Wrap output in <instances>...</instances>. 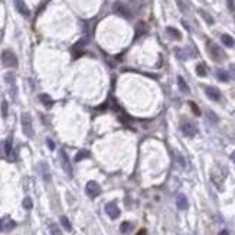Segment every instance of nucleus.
I'll use <instances>...</instances> for the list:
<instances>
[{
	"label": "nucleus",
	"mask_w": 235,
	"mask_h": 235,
	"mask_svg": "<svg viewBox=\"0 0 235 235\" xmlns=\"http://www.w3.org/2000/svg\"><path fill=\"white\" fill-rule=\"evenodd\" d=\"M206 49H208V54L211 55V58L214 59V61H216V62H219V61H222V59L225 58L222 49H221L218 45H215L214 42H211V41L206 42Z\"/></svg>",
	"instance_id": "1"
},
{
	"label": "nucleus",
	"mask_w": 235,
	"mask_h": 235,
	"mask_svg": "<svg viewBox=\"0 0 235 235\" xmlns=\"http://www.w3.org/2000/svg\"><path fill=\"white\" fill-rule=\"evenodd\" d=\"M22 121V130H23V134L26 137H33V127H32V118H30V114L23 113L20 117Z\"/></svg>",
	"instance_id": "2"
},
{
	"label": "nucleus",
	"mask_w": 235,
	"mask_h": 235,
	"mask_svg": "<svg viewBox=\"0 0 235 235\" xmlns=\"http://www.w3.org/2000/svg\"><path fill=\"white\" fill-rule=\"evenodd\" d=\"M2 62L4 67H17V58L12 50H3L2 52Z\"/></svg>",
	"instance_id": "3"
},
{
	"label": "nucleus",
	"mask_w": 235,
	"mask_h": 235,
	"mask_svg": "<svg viewBox=\"0 0 235 235\" xmlns=\"http://www.w3.org/2000/svg\"><path fill=\"white\" fill-rule=\"evenodd\" d=\"M59 159H61V164H62V169L65 170V173H67L69 177H72V164H71V162H69L68 154L65 153V150L59 151Z\"/></svg>",
	"instance_id": "4"
},
{
	"label": "nucleus",
	"mask_w": 235,
	"mask_h": 235,
	"mask_svg": "<svg viewBox=\"0 0 235 235\" xmlns=\"http://www.w3.org/2000/svg\"><path fill=\"white\" fill-rule=\"evenodd\" d=\"M113 9H114V12L117 13L118 16L126 17V19H131V12H130V9L127 7L126 4L120 3V2H115Z\"/></svg>",
	"instance_id": "5"
},
{
	"label": "nucleus",
	"mask_w": 235,
	"mask_h": 235,
	"mask_svg": "<svg viewBox=\"0 0 235 235\" xmlns=\"http://www.w3.org/2000/svg\"><path fill=\"white\" fill-rule=\"evenodd\" d=\"M85 192H87V195H88L89 198H97L101 193V188L97 182L89 181L88 183H87V186H85Z\"/></svg>",
	"instance_id": "6"
},
{
	"label": "nucleus",
	"mask_w": 235,
	"mask_h": 235,
	"mask_svg": "<svg viewBox=\"0 0 235 235\" xmlns=\"http://www.w3.org/2000/svg\"><path fill=\"white\" fill-rule=\"evenodd\" d=\"M181 128H182V133H183L186 137H193V136L198 133L196 126L192 124V123H183Z\"/></svg>",
	"instance_id": "7"
},
{
	"label": "nucleus",
	"mask_w": 235,
	"mask_h": 235,
	"mask_svg": "<svg viewBox=\"0 0 235 235\" xmlns=\"http://www.w3.org/2000/svg\"><path fill=\"white\" fill-rule=\"evenodd\" d=\"M105 212H107V215H108L110 218H113V219L120 216V209H118V206L114 202H110V203L105 205Z\"/></svg>",
	"instance_id": "8"
},
{
	"label": "nucleus",
	"mask_w": 235,
	"mask_h": 235,
	"mask_svg": "<svg viewBox=\"0 0 235 235\" xmlns=\"http://www.w3.org/2000/svg\"><path fill=\"white\" fill-rule=\"evenodd\" d=\"M15 7H16V10L20 13L22 16L28 17L30 15L29 9H28V6L25 4V2H23V0H15Z\"/></svg>",
	"instance_id": "9"
},
{
	"label": "nucleus",
	"mask_w": 235,
	"mask_h": 235,
	"mask_svg": "<svg viewBox=\"0 0 235 235\" xmlns=\"http://www.w3.org/2000/svg\"><path fill=\"white\" fill-rule=\"evenodd\" d=\"M15 227H16V222L12 221V219H9V218L0 219V231H10Z\"/></svg>",
	"instance_id": "10"
},
{
	"label": "nucleus",
	"mask_w": 235,
	"mask_h": 235,
	"mask_svg": "<svg viewBox=\"0 0 235 235\" xmlns=\"http://www.w3.org/2000/svg\"><path fill=\"white\" fill-rule=\"evenodd\" d=\"M205 94L209 97L212 101H219V100H221V93H219L216 88H214V87H206V88H205Z\"/></svg>",
	"instance_id": "11"
},
{
	"label": "nucleus",
	"mask_w": 235,
	"mask_h": 235,
	"mask_svg": "<svg viewBox=\"0 0 235 235\" xmlns=\"http://www.w3.org/2000/svg\"><path fill=\"white\" fill-rule=\"evenodd\" d=\"M176 205H177V208L181 211H185V209H188V206H189V203H188V199H186V196L185 195H177V198H176Z\"/></svg>",
	"instance_id": "12"
},
{
	"label": "nucleus",
	"mask_w": 235,
	"mask_h": 235,
	"mask_svg": "<svg viewBox=\"0 0 235 235\" xmlns=\"http://www.w3.org/2000/svg\"><path fill=\"white\" fill-rule=\"evenodd\" d=\"M39 100H41V102H42L46 108H50V107L54 105V100H52L48 94H41V95H39Z\"/></svg>",
	"instance_id": "13"
},
{
	"label": "nucleus",
	"mask_w": 235,
	"mask_h": 235,
	"mask_svg": "<svg viewBox=\"0 0 235 235\" xmlns=\"http://www.w3.org/2000/svg\"><path fill=\"white\" fill-rule=\"evenodd\" d=\"M4 81H6V82H7V84L12 87V94L15 95V91H13V89L16 88V85H15V75H13L12 72H7V74L4 75Z\"/></svg>",
	"instance_id": "14"
},
{
	"label": "nucleus",
	"mask_w": 235,
	"mask_h": 235,
	"mask_svg": "<svg viewBox=\"0 0 235 235\" xmlns=\"http://www.w3.org/2000/svg\"><path fill=\"white\" fill-rule=\"evenodd\" d=\"M216 76H218L219 81H222V82H228L229 81V74L227 71H224V69H218L216 71Z\"/></svg>",
	"instance_id": "15"
},
{
	"label": "nucleus",
	"mask_w": 235,
	"mask_h": 235,
	"mask_svg": "<svg viewBox=\"0 0 235 235\" xmlns=\"http://www.w3.org/2000/svg\"><path fill=\"white\" fill-rule=\"evenodd\" d=\"M177 84H179V88H181L182 93L189 94V87H188V84L185 82V80H183L182 76H179V78H177Z\"/></svg>",
	"instance_id": "16"
},
{
	"label": "nucleus",
	"mask_w": 235,
	"mask_h": 235,
	"mask_svg": "<svg viewBox=\"0 0 235 235\" xmlns=\"http://www.w3.org/2000/svg\"><path fill=\"white\" fill-rule=\"evenodd\" d=\"M131 229H133V224L131 222H123L121 225H120V231L123 232V234H128V232L131 231Z\"/></svg>",
	"instance_id": "17"
},
{
	"label": "nucleus",
	"mask_w": 235,
	"mask_h": 235,
	"mask_svg": "<svg viewBox=\"0 0 235 235\" xmlns=\"http://www.w3.org/2000/svg\"><path fill=\"white\" fill-rule=\"evenodd\" d=\"M41 168H42V175H43V179H45V182H49L50 181V175H49L48 164L46 163H41Z\"/></svg>",
	"instance_id": "18"
},
{
	"label": "nucleus",
	"mask_w": 235,
	"mask_h": 235,
	"mask_svg": "<svg viewBox=\"0 0 235 235\" xmlns=\"http://www.w3.org/2000/svg\"><path fill=\"white\" fill-rule=\"evenodd\" d=\"M196 74H198L199 76H206L208 71H206L205 63H199V65H196Z\"/></svg>",
	"instance_id": "19"
},
{
	"label": "nucleus",
	"mask_w": 235,
	"mask_h": 235,
	"mask_svg": "<svg viewBox=\"0 0 235 235\" xmlns=\"http://www.w3.org/2000/svg\"><path fill=\"white\" fill-rule=\"evenodd\" d=\"M4 153L7 154V157H12V139H7L4 143Z\"/></svg>",
	"instance_id": "20"
},
{
	"label": "nucleus",
	"mask_w": 235,
	"mask_h": 235,
	"mask_svg": "<svg viewBox=\"0 0 235 235\" xmlns=\"http://www.w3.org/2000/svg\"><path fill=\"white\" fill-rule=\"evenodd\" d=\"M168 33L172 36V38H175V39H181L182 38V35H181V32L177 29H175V28H168Z\"/></svg>",
	"instance_id": "21"
},
{
	"label": "nucleus",
	"mask_w": 235,
	"mask_h": 235,
	"mask_svg": "<svg viewBox=\"0 0 235 235\" xmlns=\"http://www.w3.org/2000/svg\"><path fill=\"white\" fill-rule=\"evenodd\" d=\"M89 156V151L87 150H80L78 153L75 154V162H81L82 159H85V157H88Z\"/></svg>",
	"instance_id": "22"
},
{
	"label": "nucleus",
	"mask_w": 235,
	"mask_h": 235,
	"mask_svg": "<svg viewBox=\"0 0 235 235\" xmlns=\"http://www.w3.org/2000/svg\"><path fill=\"white\" fill-rule=\"evenodd\" d=\"M221 41H222V43L225 45V46H232V45H234V41H232V38L229 36V35H222Z\"/></svg>",
	"instance_id": "23"
},
{
	"label": "nucleus",
	"mask_w": 235,
	"mask_h": 235,
	"mask_svg": "<svg viewBox=\"0 0 235 235\" xmlns=\"http://www.w3.org/2000/svg\"><path fill=\"white\" fill-rule=\"evenodd\" d=\"M61 224L63 225V228H65L67 231H71V229H72L71 222H69V219H68L67 216H62V218H61Z\"/></svg>",
	"instance_id": "24"
},
{
	"label": "nucleus",
	"mask_w": 235,
	"mask_h": 235,
	"mask_svg": "<svg viewBox=\"0 0 235 235\" xmlns=\"http://www.w3.org/2000/svg\"><path fill=\"white\" fill-rule=\"evenodd\" d=\"M49 232H50V235H62V232H61V229L58 228V225H55V224H52L49 227Z\"/></svg>",
	"instance_id": "25"
},
{
	"label": "nucleus",
	"mask_w": 235,
	"mask_h": 235,
	"mask_svg": "<svg viewBox=\"0 0 235 235\" xmlns=\"http://www.w3.org/2000/svg\"><path fill=\"white\" fill-rule=\"evenodd\" d=\"M144 30H146V26H144V23H139V25H137V32H136V39L140 38V36L144 33Z\"/></svg>",
	"instance_id": "26"
},
{
	"label": "nucleus",
	"mask_w": 235,
	"mask_h": 235,
	"mask_svg": "<svg viewBox=\"0 0 235 235\" xmlns=\"http://www.w3.org/2000/svg\"><path fill=\"white\" fill-rule=\"evenodd\" d=\"M32 206H33L32 199H30L29 196H26L25 199H23V208H25V209H32Z\"/></svg>",
	"instance_id": "27"
},
{
	"label": "nucleus",
	"mask_w": 235,
	"mask_h": 235,
	"mask_svg": "<svg viewBox=\"0 0 235 235\" xmlns=\"http://www.w3.org/2000/svg\"><path fill=\"white\" fill-rule=\"evenodd\" d=\"M7 110H9L7 101H3V102H2V115H3V118L7 117V113H9Z\"/></svg>",
	"instance_id": "28"
},
{
	"label": "nucleus",
	"mask_w": 235,
	"mask_h": 235,
	"mask_svg": "<svg viewBox=\"0 0 235 235\" xmlns=\"http://www.w3.org/2000/svg\"><path fill=\"white\" fill-rule=\"evenodd\" d=\"M189 105H190V108L193 110V114H195V115H201V111H199V108H198V105L195 104V102H192V101H190V102H189Z\"/></svg>",
	"instance_id": "29"
},
{
	"label": "nucleus",
	"mask_w": 235,
	"mask_h": 235,
	"mask_svg": "<svg viewBox=\"0 0 235 235\" xmlns=\"http://www.w3.org/2000/svg\"><path fill=\"white\" fill-rule=\"evenodd\" d=\"M201 15H202V16H203V17H205V20L208 22L209 25H212V23H214V20H212V17H211V16H209V15H208V13H206V12L201 10Z\"/></svg>",
	"instance_id": "30"
},
{
	"label": "nucleus",
	"mask_w": 235,
	"mask_h": 235,
	"mask_svg": "<svg viewBox=\"0 0 235 235\" xmlns=\"http://www.w3.org/2000/svg\"><path fill=\"white\" fill-rule=\"evenodd\" d=\"M46 144H48V147H49L50 150H54V149H55V143L52 141L50 139H48V140H46Z\"/></svg>",
	"instance_id": "31"
},
{
	"label": "nucleus",
	"mask_w": 235,
	"mask_h": 235,
	"mask_svg": "<svg viewBox=\"0 0 235 235\" xmlns=\"http://www.w3.org/2000/svg\"><path fill=\"white\" fill-rule=\"evenodd\" d=\"M208 117H209V118H211V120H212V121H214V123H216V121H218V117H216V115H214V114L211 113V111H208Z\"/></svg>",
	"instance_id": "32"
},
{
	"label": "nucleus",
	"mask_w": 235,
	"mask_h": 235,
	"mask_svg": "<svg viewBox=\"0 0 235 235\" xmlns=\"http://www.w3.org/2000/svg\"><path fill=\"white\" fill-rule=\"evenodd\" d=\"M146 234H147V231H146V229H140V231L137 232V234H136V235H146Z\"/></svg>",
	"instance_id": "33"
},
{
	"label": "nucleus",
	"mask_w": 235,
	"mask_h": 235,
	"mask_svg": "<svg viewBox=\"0 0 235 235\" xmlns=\"http://www.w3.org/2000/svg\"><path fill=\"white\" fill-rule=\"evenodd\" d=\"M231 72H232V75H234V80H235V65H231Z\"/></svg>",
	"instance_id": "34"
},
{
	"label": "nucleus",
	"mask_w": 235,
	"mask_h": 235,
	"mask_svg": "<svg viewBox=\"0 0 235 235\" xmlns=\"http://www.w3.org/2000/svg\"><path fill=\"white\" fill-rule=\"evenodd\" d=\"M218 235H228V231H227V229H224V231H221Z\"/></svg>",
	"instance_id": "35"
},
{
	"label": "nucleus",
	"mask_w": 235,
	"mask_h": 235,
	"mask_svg": "<svg viewBox=\"0 0 235 235\" xmlns=\"http://www.w3.org/2000/svg\"><path fill=\"white\" fill-rule=\"evenodd\" d=\"M231 159H232V162L235 163V151H232V154H231Z\"/></svg>",
	"instance_id": "36"
}]
</instances>
